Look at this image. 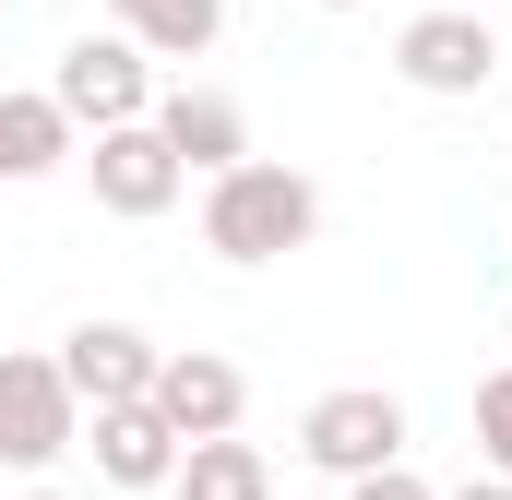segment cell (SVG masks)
Wrapping results in <instances>:
<instances>
[{
  "label": "cell",
  "mask_w": 512,
  "mask_h": 500,
  "mask_svg": "<svg viewBox=\"0 0 512 500\" xmlns=\"http://www.w3.org/2000/svg\"><path fill=\"white\" fill-rule=\"evenodd\" d=\"M310 227H322V191L298 167H274V155L203 179V250L215 262H286V250H310Z\"/></svg>",
  "instance_id": "cell-1"
},
{
  "label": "cell",
  "mask_w": 512,
  "mask_h": 500,
  "mask_svg": "<svg viewBox=\"0 0 512 500\" xmlns=\"http://www.w3.org/2000/svg\"><path fill=\"white\" fill-rule=\"evenodd\" d=\"M298 453L322 465V477H382V465H405V393H382V381H346V393H322L310 417H298Z\"/></svg>",
  "instance_id": "cell-2"
},
{
  "label": "cell",
  "mask_w": 512,
  "mask_h": 500,
  "mask_svg": "<svg viewBox=\"0 0 512 500\" xmlns=\"http://www.w3.org/2000/svg\"><path fill=\"white\" fill-rule=\"evenodd\" d=\"M48 96H60L72 131H131V120H155V60L131 36H72L60 72H48Z\"/></svg>",
  "instance_id": "cell-3"
},
{
  "label": "cell",
  "mask_w": 512,
  "mask_h": 500,
  "mask_svg": "<svg viewBox=\"0 0 512 500\" xmlns=\"http://www.w3.org/2000/svg\"><path fill=\"white\" fill-rule=\"evenodd\" d=\"M72 441H84V405H72L60 358H0V465L48 477Z\"/></svg>",
  "instance_id": "cell-4"
},
{
  "label": "cell",
  "mask_w": 512,
  "mask_h": 500,
  "mask_svg": "<svg viewBox=\"0 0 512 500\" xmlns=\"http://www.w3.org/2000/svg\"><path fill=\"white\" fill-rule=\"evenodd\" d=\"M155 370H167V346H155L143 322H72V334H60V381H72L84 417H108V405H155Z\"/></svg>",
  "instance_id": "cell-5"
},
{
  "label": "cell",
  "mask_w": 512,
  "mask_h": 500,
  "mask_svg": "<svg viewBox=\"0 0 512 500\" xmlns=\"http://www.w3.org/2000/svg\"><path fill=\"white\" fill-rule=\"evenodd\" d=\"M393 72H405L417 96H489V84H501V36H489L477 12H405Z\"/></svg>",
  "instance_id": "cell-6"
},
{
  "label": "cell",
  "mask_w": 512,
  "mask_h": 500,
  "mask_svg": "<svg viewBox=\"0 0 512 500\" xmlns=\"http://www.w3.org/2000/svg\"><path fill=\"white\" fill-rule=\"evenodd\" d=\"M155 417L179 429V453H191V441H239V417H251V370L215 358V346H179V358L155 370Z\"/></svg>",
  "instance_id": "cell-7"
},
{
  "label": "cell",
  "mask_w": 512,
  "mask_h": 500,
  "mask_svg": "<svg viewBox=\"0 0 512 500\" xmlns=\"http://www.w3.org/2000/svg\"><path fill=\"white\" fill-rule=\"evenodd\" d=\"M155 143L179 155V179H227V167H251V108L215 84H179V96H155Z\"/></svg>",
  "instance_id": "cell-8"
},
{
  "label": "cell",
  "mask_w": 512,
  "mask_h": 500,
  "mask_svg": "<svg viewBox=\"0 0 512 500\" xmlns=\"http://www.w3.org/2000/svg\"><path fill=\"white\" fill-rule=\"evenodd\" d=\"M84 167H96V203H108L120 227L167 215V203L191 191V179H179V155L155 143V120H131V131H96V155H84Z\"/></svg>",
  "instance_id": "cell-9"
},
{
  "label": "cell",
  "mask_w": 512,
  "mask_h": 500,
  "mask_svg": "<svg viewBox=\"0 0 512 500\" xmlns=\"http://www.w3.org/2000/svg\"><path fill=\"white\" fill-rule=\"evenodd\" d=\"M96 477H108V489H167V477H179V429H167V417H155V405H108V417H96Z\"/></svg>",
  "instance_id": "cell-10"
},
{
  "label": "cell",
  "mask_w": 512,
  "mask_h": 500,
  "mask_svg": "<svg viewBox=\"0 0 512 500\" xmlns=\"http://www.w3.org/2000/svg\"><path fill=\"white\" fill-rule=\"evenodd\" d=\"M108 36H131L143 60H203L227 36V0H108Z\"/></svg>",
  "instance_id": "cell-11"
},
{
  "label": "cell",
  "mask_w": 512,
  "mask_h": 500,
  "mask_svg": "<svg viewBox=\"0 0 512 500\" xmlns=\"http://www.w3.org/2000/svg\"><path fill=\"white\" fill-rule=\"evenodd\" d=\"M60 155H84V131L60 120V96H0V179H48Z\"/></svg>",
  "instance_id": "cell-12"
},
{
  "label": "cell",
  "mask_w": 512,
  "mask_h": 500,
  "mask_svg": "<svg viewBox=\"0 0 512 500\" xmlns=\"http://www.w3.org/2000/svg\"><path fill=\"white\" fill-rule=\"evenodd\" d=\"M167 489L179 500H274V465H262V441H191Z\"/></svg>",
  "instance_id": "cell-13"
},
{
  "label": "cell",
  "mask_w": 512,
  "mask_h": 500,
  "mask_svg": "<svg viewBox=\"0 0 512 500\" xmlns=\"http://www.w3.org/2000/svg\"><path fill=\"white\" fill-rule=\"evenodd\" d=\"M477 453H489V477H512V370L477 381Z\"/></svg>",
  "instance_id": "cell-14"
},
{
  "label": "cell",
  "mask_w": 512,
  "mask_h": 500,
  "mask_svg": "<svg viewBox=\"0 0 512 500\" xmlns=\"http://www.w3.org/2000/svg\"><path fill=\"white\" fill-rule=\"evenodd\" d=\"M346 500H441V489H429L417 465H382V477H358V489H346Z\"/></svg>",
  "instance_id": "cell-15"
},
{
  "label": "cell",
  "mask_w": 512,
  "mask_h": 500,
  "mask_svg": "<svg viewBox=\"0 0 512 500\" xmlns=\"http://www.w3.org/2000/svg\"><path fill=\"white\" fill-rule=\"evenodd\" d=\"M453 500H512V477H465V489H453Z\"/></svg>",
  "instance_id": "cell-16"
},
{
  "label": "cell",
  "mask_w": 512,
  "mask_h": 500,
  "mask_svg": "<svg viewBox=\"0 0 512 500\" xmlns=\"http://www.w3.org/2000/svg\"><path fill=\"white\" fill-rule=\"evenodd\" d=\"M322 12H358V0H322Z\"/></svg>",
  "instance_id": "cell-17"
},
{
  "label": "cell",
  "mask_w": 512,
  "mask_h": 500,
  "mask_svg": "<svg viewBox=\"0 0 512 500\" xmlns=\"http://www.w3.org/2000/svg\"><path fill=\"white\" fill-rule=\"evenodd\" d=\"M24 500H60V489H24Z\"/></svg>",
  "instance_id": "cell-18"
},
{
  "label": "cell",
  "mask_w": 512,
  "mask_h": 500,
  "mask_svg": "<svg viewBox=\"0 0 512 500\" xmlns=\"http://www.w3.org/2000/svg\"><path fill=\"white\" fill-rule=\"evenodd\" d=\"M0 12H12V0H0Z\"/></svg>",
  "instance_id": "cell-19"
}]
</instances>
